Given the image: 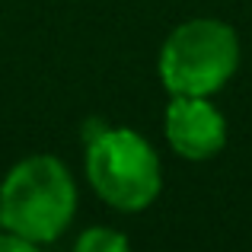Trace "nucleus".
<instances>
[{"mask_svg":"<svg viewBox=\"0 0 252 252\" xmlns=\"http://www.w3.org/2000/svg\"><path fill=\"white\" fill-rule=\"evenodd\" d=\"M77 182L61 160L35 154L19 160L0 182L3 227L29 240L32 246L55 243L74 223Z\"/></svg>","mask_w":252,"mask_h":252,"instance_id":"nucleus-1","label":"nucleus"},{"mask_svg":"<svg viewBox=\"0 0 252 252\" xmlns=\"http://www.w3.org/2000/svg\"><path fill=\"white\" fill-rule=\"evenodd\" d=\"M86 179L109 208L137 214L150 208L163 189L160 157L147 137L131 128L99 125L86 141Z\"/></svg>","mask_w":252,"mask_h":252,"instance_id":"nucleus-2","label":"nucleus"},{"mask_svg":"<svg viewBox=\"0 0 252 252\" xmlns=\"http://www.w3.org/2000/svg\"><path fill=\"white\" fill-rule=\"evenodd\" d=\"M240 67V38L220 19H189L160 48V80L169 96H214Z\"/></svg>","mask_w":252,"mask_h":252,"instance_id":"nucleus-3","label":"nucleus"},{"mask_svg":"<svg viewBox=\"0 0 252 252\" xmlns=\"http://www.w3.org/2000/svg\"><path fill=\"white\" fill-rule=\"evenodd\" d=\"M169 147L182 160H211L227 144V122L208 96H172L163 118Z\"/></svg>","mask_w":252,"mask_h":252,"instance_id":"nucleus-4","label":"nucleus"},{"mask_svg":"<svg viewBox=\"0 0 252 252\" xmlns=\"http://www.w3.org/2000/svg\"><path fill=\"white\" fill-rule=\"evenodd\" d=\"M77 252H125L128 249V236L109 227H90L86 233L77 236Z\"/></svg>","mask_w":252,"mask_h":252,"instance_id":"nucleus-5","label":"nucleus"},{"mask_svg":"<svg viewBox=\"0 0 252 252\" xmlns=\"http://www.w3.org/2000/svg\"><path fill=\"white\" fill-rule=\"evenodd\" d=\"M32 249H35V246H32L29 240H23L19 233L0 227V252H32Z\"/></svg>","mask_w":252,"mask_h":252,"instance_id":"nucleus-6","label":"nucleus"},{"mask_svg":"<svg viewBox=\"0 0 252 252\" xmlns=\"http://www.w3.org/2000/svg\"><path fill=\"white\" fill-rule=\"evenodd\" d=\"M0 227H3V217H0Z\"/></svg>","mask_w":252,"mask_h":252,"instance_id":"nucleus-7","label":"nucleus"}]
</instances>
